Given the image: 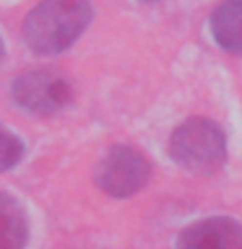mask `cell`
I'll return each mask as SVG.
<instances>
[{
    "label": "cell",
    "mask_w": 242,
    "mask_h": 249,
    "mask_svg": "<svg viewBox=\"0 0 242 249\" xmlns=\"http://www.w3.org/2000/svg\"><path fill=\"white\" fill-rule=\"evenodd\" d=\"M94 8L89 0H42L23 21V42L39 57L65 52L89 29Z\"/></svg>",
    "instance_id": "cell-1"
},
{
    "label": "cell",
    "mask_w": 242,
    "mask_h": 249,
    "mask_svg": "<svg viewBox=\"0 0 242 249\" xmlns=\"http://www.w3.org/2000/svg\"><path fill=\"white\" fill-rule=\"evenodd\" d=\"M169 159L190 174H214L226 161V138L216 122L190 117L169 138Z\"/></svg>",
    "instance_id": "cell-2"
},
{
    "label": "cell",
    "mask_w": 242,
    "mask_h": 249,
    "mask_svg": "<svg viewBox=\"0 0 242 249\" xmlns=\"http://www.w3.org/2000/svg\"><path fill=\"white\" fill-rule=\"evenodd\" d=\"M151 179V163L138 148L112 145L94 169V182L109 197H133Z\"/></svg>",
    "instance_id": "cell-3"
},
{
    "label": "cell",
    "mask_w": 242,
    "mask_h": 249,
    "mask_svg": "<svg viewBox=\"0 0 242 249\" xmlns=\"http://www.w3.org/2000/svg\"><path fill=\"white\" fill-rule=\"evenodd\" d=\"M11 96L21 109L47 117L68 107L73 99V91H70V83L55 70H29L13 81Z\"/></svg>",
    "instance_id": "cell-4"
},
{
    "label": "cell",
    "mask_w": 242,
    "mask_h": 249,
    "mask_svg": "<svg viewBox=\"0 0 242 249\" xmlns=\"http://www.w3.org/2000/svg\"><path fill=\"white\" fill-rule=\"evenodd\" d=\"M175 244L177 249H242V223L226 215L203 218L185 226Z\"/></svg>",
    "instance_id": "cell-5"
},
{
    "label": "cell",
    "mask_w": 242,
    "mask_h": 249,
    "mask_svg": "<svg viewBox=\"0 0 242 249\" xmlns=\"http://www.w3.org/2000/svg\"><path fill=\"white\" fill-rule=\"evenodd\" d=\"M211 34L222 50L242 54V0H224L211 13Z\"/></svg>",
    "instance_id": "cell-6"
},
{
    "label": "cell",
    "mask_w": 242,
    "mask_h": 249,
    "mask_svg": "<svg viewBox=\"0 0 242 249\" xmlns=\"http://www.w3.org/2000/svg\"><path fill=\"white\" fill-rule=\"evenodd\" d=\"M29 239L26 213L11 195L0 192V249H23Z\"/></svg>",
    "instance_id": "cell-7"
},
{
    "label": "cell",
    "mask_w": 242,
    "mask_h": 249,
    "mask_svg": "<svg viewBox=\"0 0 242 249\" xmlns=\"http://www.w3.org/2000/svg\"><path fill=\"white\" fill-rule=\"evenodd\" d=\"M23 159V140L0 124V171L13 169Z\"/></svg>",
    "instance_id": "cell-8"
},
{
    "label": "cell",
    "mask_w": 242,
    "mask_h": 249,
    "mask_svg": "<svg viewBox=\"0 0 242 249\" xmlns=\"http://www.w3.org/2000/svg\"><path fill=\"white\" fill-rule=\"evenodd\" d=\"M3 54H5V47H3V36H0V60H3Z\"/></svg>",
    "instance_id": "cell-9"
}]
</instances>
